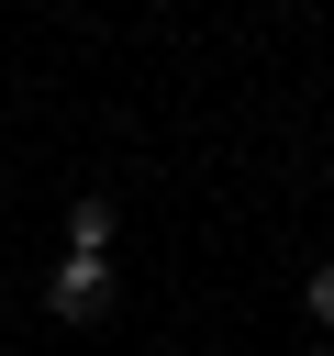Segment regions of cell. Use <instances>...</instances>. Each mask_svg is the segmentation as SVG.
<instances>
[{
  "label": "cell",
  "mask_w": 334,
  "mask_h": 356,
  "mask_svg": "<svg viewBox=\"0 0 334 356\" xmlns=\"http://www.w3.org/2000/svg\"><path fill=\"white\" fill-rule=\"evenodd\" d=\"M45 300H56V323H100L111 312V256H56V278H45Z\"/></svg>",
  "instance_id": "6da1fadb"
},
{
  "label": "cell",
  "mask_w": 334,
  "mask_h": 356,
  "mask_svg": "<svg viewBox=\"0 0 334 356\" xmlns=\"http://www.w3.org/2000/svg\"><path fill=\"white\" fill-rule=\"evenodd\" d=\"M67 245H78V256H111V200H100V189L67 200Z\"/></svg>",
  "instance_id": "7a4b0ae2"
},
{
  "label": "cell",
  "mask_w": 334,
  "mask_h": 356,
  "mask_svg": "<svg viewBox=\"0 0 334 356\" xmlns=\"http://www.w3.org/2000/svg\"><path fill=\"white\" fill-rule=\"evenodd\" d=\"M312 323H334V256L312 267Z\"/></svg>",
  "instance_id": "3957f363"
}]
</instances>
